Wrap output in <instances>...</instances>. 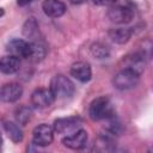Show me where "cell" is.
Instances as JSON below:
<instances>
[{"mask_svg":"<svg viewBox=\"0 0 153 153\" xmlns=\"http://www.w3.org/2000/svg\"><path fill=\"white\" fill-rule=\"evenodd\" d=\"M88 115L92 121H102L114 115V108L110 99L105 96L93 99L88 106Z\"/></svg>","mask_w":153,"mask_h":153,"instance_id":"1","label":"cell"},{"mask_svg":"<svg viewBox=\"0 0 153 153\" xmlns=\"http://www.w3.org/2000/svg\"><path fill=\"white\" fill-rule=\"evenodd\" d=\"M49 88L55 96V98H60V99L72 97L75 91V86L73 81L63 74H56L55 76H53Z\"/></svg>","mask_w":153,"mask_h":153,"instance_id":"2","label":"cell"},{"mask_svg":"<svg viewBox=\"0 0 153 153\" xmlns=\"http://www.w3.org/2000/svg\"><path fill=\"white\" fill-rule=\"evenodd\" d=\"M140 81V74L136 72L129 69V68H122L118 71L114 78H112V85L115 88L120 91H128L137 86Z\"/></svg>","mask_w":153,"mask_h":153,"instance_id":"3","label":"cell"},{"mask_svg":"<svg viewBox=\"0 0 153 153\" xmlns=\"http://www.w3.org/2000/svg\"><path fill=\"white\" fill-rule=\"evenodd\" d=\"M109 19L115 24H128L134 18V8L129 5H111L108 11Z\"/></svg>","mask_w":153,"mask_h":153,"instance_id":"4","label":"cell"},{"mask_svg":"<svg viewBox=\"0 0 153 153\" xmlns=\"http://www.w3.org/2000/svg\"><path fill=\"white\" fill-rule=\"evenodd\" d=\"M82 124V120L76 116H69V117H63V118H57L54 121L53 129L57 134H65L69 135L73 134L74 131L79 130Z\"/></svg>","mask_w":153,"mask_h":153,"instance_id":"5","label":"cell"},{"mask_svg":"<svg viewBox=\"0 0 153 153\" xmlns=\"http://www.w3.org/2000/svg\"><path fill=\"white\" fill-rule=\"evenodd\" d=\"M54 140V129L47 123L38 124L32 130V143L38 147L49 146Z\"/></svg>","mask_w":153,"mask_h":153,"instance_id":"6","label":"cell"},{"mask_svg":"<svg viewBox=\"0 0 153 153\" xmlns=\"http://www.w3.org/2000/svg\"><path fill=\"white\" fill-rule=\"evenodd\" d=\"M55 96L50 91V88H36L31 94V104L37 109L49 108L55 102Z\"/></svg>","mask_w":153,"mask_h":153,"instance_id":"7","label":"cell"},{"mask_svg":"<svg viewBox=\"0 0 153 153\" xmlns=\"http://www.w3.org/2000/svg\"><path fill=\"white\" fill-rule=\"evenodd\" d=\"M7 51L13 55L17 56L18 59H29L30 57V53H31V45L30 42H26L24 39H19V38H13L7 43Z\"/></svg>","mask_w":153,"mask_h":153,"instance_id":"8","label":"cell"},{"mask_svg":"<svg viewBox=\"0 0 153 153\" xmlns=\"http://www.w3.org/2000/svg\"><path fill=\"white\" fill-rule=\"evenodd\" d=\"M86 142H87V131L81 128L74 131L73 134L66 135L62 139L63 146L71 149H81L86 146Z\"/></svg>","mask_w":153,"mask_h":153,"instance_id":"9","label":"cell"},{"mask_svg":"<svg viewBox=\"0 0 153 153\" xmlns=\"http://www.w3.org/2000/svg\"><path fill=\"white\" fill-rule=\"evenodd\" d=\"M23 94V87L17 82L5 84L0 88V100L4 103H14Z\"/></svg>","mask_w":153,"mask_h":153,"instance_id":"10","label":"cell"},{"mask_svg":"<svg viewBox=\"0 0 153 153\" xmlns=\"http://www.w3.org/2000/svg\"><path fill=\"white\" fill-rule=\"evenodd\" d=\"M71 75L76 79L78 81L80 82H87L91 80L92 78V69H91V66L90 63L85 62V61H78V62H74L72 66H71Z\"/></svg>","mask_w":153,"mask_h":153,"instance_id":"11","label":"cell"},{"mask_svg":"<svg viewBox=\"0 0 153 153\" xmlns=\"http://www.w3.org/2000/svg\"><path fill=\"white\" fill-rule=\"evenodd\" d=\"M42 10L45 16L50 18H59L65 14L66 5L60 0H44L42 4Z\"/></svg>","mask_w":153,"mask_h":153,"instance_id":"12","label":"cell"},{"mask_svg":"<svg viewBox=\"0 0 153 153\" xmlns=\"http://www.w3.org/2000/svg\"><path fill=\"white\" fill-rule=\"evenodd\" d=\"M123 63H124V68H129L140 75L142 74V72L145 69V65H146L145 56L140 53H133V54L124 56Z\"/></svg>","mask_w":153,"mask_h":153,"instance_id":"13","label":"cell"},{"mask_svg":"<svg viewBox=\"0 0 153 153\" xmlns=\"http://www.w3.org/2000/svg\"><path fill=\"white\" fill-rule=\"evenodd\" d=\"M20 68V59L13 55H7L0 59V72L4 74H13Z\"/></svg>","mask_w":153,"mask_h":153,"instance_id":"14","label":"cell"},{"mask_svg":"<svg viewBox=\"0 0 153 153\" xmlns=\"http://www.w3.org/2000/svg\"><path fill=\"white\" fill-rule=\"evenodd\" d=\"M133 35V30L128 27H116L111 29L109 31V37L111 38L112 42L117 44H124L127 43Z\"/></svg>","mask_w":153,"mask_h":153,"instance_id":"15","label":"cell"},{"mask_svg":"<svg viewBox=\"0 0 153 153\" xmlns=\"http://www.w3.org/2000/svg\"><path fill=\"white\" fill-rule=\"evenodd\" d=\"M23 35L25 37H27V38H31L32 41H41L38 38V36H39V26H38L37 20L33 17L29 18L25 22V24L23 26Z\"/></svg>","mask_w":153,"mask_h":153,"instance_id":"16","label":"cell"},{"mask_svg":"<svg viewBox=\"0 0 153 153\" xmlns=\"http://www.w3.org/2000/svg\"><path fill=\"white\" fill-rule=\"evenodd\" d=\"M4 129L7 134V136L16 143L20 142L23 140V130L20 129V127L14 123V122H10V121H6L4 123Z\"/></svg>","mask_w":153,"mask_h":153,"instance_id":"17","label":"cell"},{"mask_svg":"<svg viewBox=\"0 0 153 153\" xmlns=\"http://www.w3.org/2000/svg\"><path fill=\"white\" fill-rule=\"evenodd\" d=\"M30 45H31V53H30L29 59L35 62L41 61L45 56V53H47L45 45L41 41H32V42H30Z\"/></svg>","mask_w":153,"mask_h":153,"instance_id":"18","label":"cell"},{"mask_svg":"<svg viewBox=\"0 0 153 153\" xmlns=\"http://www.w3.org/2000/svg\"><path fill=\"white\" fill-rule=\"evenodd\" d=\"M90 50H91V54L97 59H106L110 55V51H109L108 47L103 43H99V42L93 43L91 45Z\"/></svg>","mask_w":153,"mask_h":153,"instance_id":"19","label":"cell"},{"mask_svg":"<svg viewBox=\"0 0 153 153\" xmlns=\"http://www.w3.org/2000/svg\"><path fill=\"white\" fill-rule=\"evenodd\" d=\"M31 116H32V110L29 106H20L16 111V120L22 126H25L30 121Z\"/></svg>","mask_w":153,"mask_h":153,"instance_id":"20","label":"cell"},{"mask_svg":"<svg viewBox=\"0 0 153 153\" xmlns=\"http://www.w3.org/2000/svg\"><path fill=\"white\" fill-rule=\"evenodd\" d=\"M93 4L98 5V6H111L114 4H116L117 0H92Z\"/></svg>","mask_w":153,"mask_h":153,"instance_id":"21","label":"cell"},{"mask_svg":"<svg viewBox=\"0 0 153 153\" xmlns=\"http://www.w3.org/2000/svg\"><path fill=\"white\" fill-rule=\"evenodd\" d=\"M33 0H17V4L19 5V6H26V5H29L30 2H32Z\"/></svg>","mask_w":153,"mask_h":153,"instance_id":"22","label":"cell"},{"mask_svg":"<svg viewBox=\"0 0 153 153\" xmlns=\"http://www.w3.org/2000/svg\"><path fill=\"white\" fill-rule=\"evenodd\" d=\"M71 4H73V5H80V4H84V2H86L87 0H68Z\"/></svg>","mask_w":153,"mask_h":153,"instance_id":"23","label":"cell"},{"mask_svg":"<svg viewBox=\"0 0 153 153\" xmlns=\"http://www.w3.org/2000/svg\"><path fill=\"white\" fill-rule=\"evenodd\" d=\"M2 16H4V10L0 8V17H2Z\"/></svg>","mask_w":153,"mask_h":153,"instance_id":"24","label":"cell"},{"mask_svg":"<svg viewBox=\"0 0 153 153\" xmlns=\"http://www.w3.org/2000/svg\"><path fill=\"white\" fill-rule=\"evenodd\" d=\"M1 142H2V136H1V134H0V145H1Z\"/></svg>","mask_w":153,"mask_h":153,"instance_id":"25","label":"cell"}]
</instances>
